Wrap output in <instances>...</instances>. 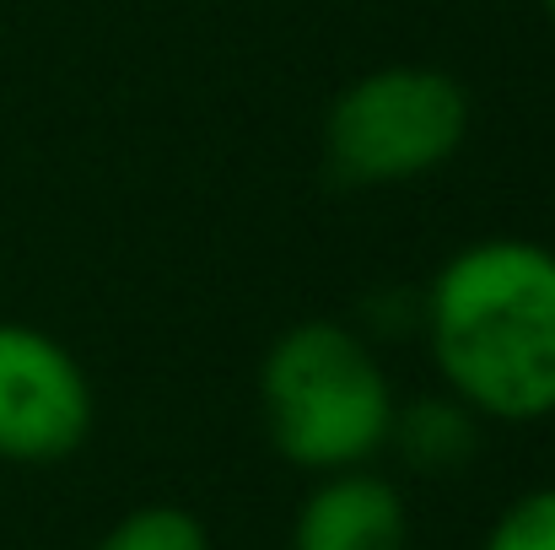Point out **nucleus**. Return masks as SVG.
Listing matches in <instances>:
<instances>
[{
  "label": "nucleus",
  "instance_id": "nucleus-9",
  "mask_svg": "<svg viewBox=\"0 0 555 550\" xmlns=\"http://www.w3.org/2000/svg\"><path fill=\"white\" fill-rule=\"evenodd\" d=\"M545 11H551V22H555V0H545Z\"/></svg>",
  "mask_w": 555,
  "mask_h": 550
},
{
  "label": "nucleus",
  "instance_id": "nucleus-3",
  "mask_svg": "<svg viewBox=\"0 0 555 550\" xmlns=\"http://www.w3.org/2000/svg\"><path fill=\"white\" fill-rule=\"evenodd\" d=\"M469 136V92L437 65H383L357 76L330 119L324 152L346 183H410L437 174Z\"/></svg>",
  "mask_w": 555,
  "mask_h": 550
},
{
  "label": "nucleus",
  "instance_id": "nucleus-8",
  "mask_svg": "<svg viewBox=\"0 0 555 550\" xmlns=\"http://www.w3.org/2000/svg\"><path fill=\"white\" fill-rule=\"evenodd\" d=\"M480 550H555V486H534L513 497L491 519Z\"/></svg>",
  "mask_w": 555,
  "mask_h": 550
},
{
  "label": "nucleus",
  "instance_id": "nucleus-7",
  "mask_svg": "<svg viewBox=\"0 0 555 550\" xmlns=\"http://www.w3.org/2000/svg\"><path fill=\"white\" fill-rule=\"evenodd\" d=\"M92 550H216L205 519L184 502H141L114 519Z\"/></svg>",
  "mask_w": 555,
  "mask_h": 550
},
{
  "label": "nucleus",
  "instance_id": "nucleus-5",
  "mask_svg": "<svg viewBox=\"0 0 555 550\" xmlns=\"http://www.w3.org/2000/svg\"><path fill=\"white\" fill-rule=\"evenodd\" d=\"M292 550H410V502L372 464L319 475L297 502Z\"/></svg>",
  "mask_w": 555,
  "mask_h": 550
},
{
  "label": "nucleus",
  "instance_id": "nucleus-2",
  "mask_svg": "<svg viewBox=\"0 0 555 550\" xmlns=\"http://www.w3.org/2000/svg\"><path fill=\"white\" fill-rule=\"evenodd\" d=\"M393 383L367 335L335 319H302L259 362V415L270 448L308 470H362L388 448L393 432Z\"/></svg>",
  "mask_w": 555,
  "mask_h": 550
},
{
  "label": "nucleus",
  "instance_id": "nucleus-1",
  "mask_svg": "<svg viewBox=\"0 0 555 550\" xmlns=\"http://www.w3.org/2000/svg\"><path fill=\"white\" fill-rule=\"evenodd\" d=\"M421 330L442 394L480 421L555 415V248L534 238L464 243L431 276Z\"/></svg>",
  "mask_w": 555,
  "mask_h": 550
},
{
  "label": "nucleus",
  "instance_id": "nucleus-6",
  "mask_svg": "<svg viewBox=\"0 0 555 550\" xmlns=\"http://www.w3.org/2000/svg\"><path fill=\"white\" fill-rule=\"evenodd\" d=\"M388 448L415 475H459L480 453V415L464 410L453 394H421L415 405L393 410Z\"/></svg>",
  "mask_w": 555,
  "mask_h": 550
},
{
  "label": "nucleus",
  "instance_id": "nucleus-4",
  "mask_svg": "<svg viewBox=\"0 0 555 550\" xmlns=\"http://www.w3.org/2000/svg\"><path fill=\"white\" fill-rule=\"evenodd\" d=\"M92 383L38 324L0 319V459L5 464H60L92 437Z\"/></svg>",
  "mask_w": 555,
  "mask_h": 550
}]
</instances>
